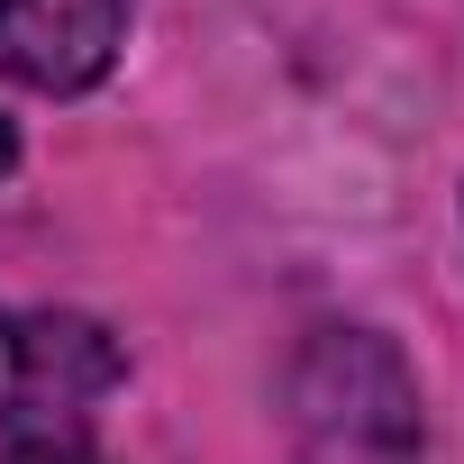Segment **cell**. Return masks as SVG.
I'll return each mask as SVG.
<instances>
[{
    "mask_svg": "<svg viewBox=\"0 0 464 464\" xmlns=\"http://www.w3.org/2000/svg\"><path fill=\"white\" fill-rule=\"evenodd\" d=\"M137 0H0V64L37 92H82L110 73Z\"/></svg>",
    "mask_w": 464,
    "mask_h": 464,
    "instance_id": "3957f363",
    "label": "cell"
},
{
    "mask_svg": "<svg viewBox=\"0 0 464 464\" xmlns=\"http://www.w3.org/2000/svg\"><path fill=\"white\" fill-rule=\"evenodd\" d=\"M119 382V346L73 310H0V419H73Z\"/></svg>",
    "mask_w": 464,
    "mask_h": 464,
    "instance_id": "7a4b0ae2",
    "label": "cell"
},
{
    "mask_svg": "<svg viewBox=\"0 0 464 464\" xmlns=\"http://www.w3.org/2000/svg\"><path fill=\"white\" fill-rule=\"evenodd\" d=\"M10 464H92V455H82V446H64V437H37V446H19Z\"/></svg>",
    "mask_w": 464,
    "mask_h": 464,
    "instance_id": "277c9868",
    "label": "cell"
},
{
    "mask_svg": "<svg viewBox=\"0 0 464 464\" xmlns=\"http://www.w3.org/2000/svg\"><path fill=\"white\" fill-rule=\"evenodd\" d=\"M301 437L319 464H419V392L401 355L364 328H328L301 355Z\"/></svg>",
    "mask_w": 464,
    "mask_h": 464,
    "instance_id": "6da1fadb",
    "label": "cell"
},
{
    "mask_svg": "<svg viewBox=\"0 0 464 464\" xmlns=\"http://www.w3.org/2000/svg\"><path fill=\"white\" fill-rule=\"evenodd\" d=\"M19 164V137H10V119H0V173H10Z\"/></svg>",
    "mask_w": 464,
    "mask_h": 464,
    "instance_id": "5b68a950",
    "label": "cell"
}]
</instances>
